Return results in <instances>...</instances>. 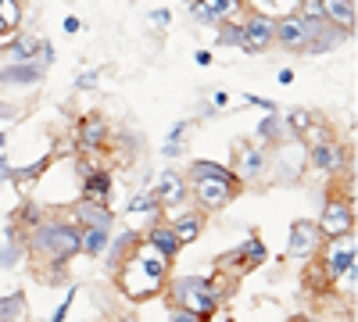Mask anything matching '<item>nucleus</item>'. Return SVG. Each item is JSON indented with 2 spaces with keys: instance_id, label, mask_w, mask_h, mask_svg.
Wrapping results in <instances>:
<instances>
[{
  "instance_id": "1",
  "label": "nucleus",
  "mask_w": 358,
  "mask_h": 322,
  "mask_svg": "<svg viewBox=\"0 0 358 322\" xmlns=\"http://www.w3.org/2000/svg\"><path fill=\"white\" fill-rule=\"evenodd\" d=\"M165 276H169V258L158 254L151 244H147V247H133L129 258L118 265V286H122L133 301L155 298L158 290L165 286Z\"/></svg>"
},
{
  "instance_id": "2",
  "label": "nucleus",
  "mask_w": 358,
  "mask_h": 322,
  "mask_svg": "<svg viewBox=\"0 0 358 322\" xmlns=\"http://www.w3.org/2000/svg\"><path fill=\"white\" fill-rule=\"evenodd\" d=\"M29 244H33V251L40 258H50L54 265H62L72 254H79V229L62 226V222H40V226H33Z\"/></svg>"
},
{
  "instance_id": "3",
  "label": "nucleus",
  "mask_w": 358,
  "mask_h": 322,
  "mask_svg": "<svg viewBox=\"0 0 358 322\" xmlns=\"http://www.w3.org/2000/svg\"><path fill=\"white\" fill-rule=\"evenodd\" d=\"M172 298H176V308H187L201 319H208L219 308V294L212 290V279H201V276H179L172 283Z\"/></svg>"
},
{
  "instance_id": "4",
  "label": "nucleus",
  "mask_w": 358,
  "mask_h": 322,
  "mask_svg": "<svg viewBox=\"0 0 358 322\" xmlns=\"http://www.w3.org/2000/svg\"><path fill=\"white\" fill-rule=\"evenodd\" d=\"M355 254H358V247H355L351 233H344V237H334V244L326 247V261H322L326 279H341L344 272H351V269H355Z\"/></svg>"
},
{
  "instance_id": "5",
  "label": "nucleus",
  "mask_w": 358,
  "mask_h": 322,
  "mask_svg": "<svg viewBox=\"0 0 358 322\" xmlns=\"http://www.w3.org/2000/svg\"><path fill=\"white\" fill-rule=\"evenodd\" d=\"M355 229V204L351 200H330L326 204V212L319 219V233L322 237H344V233Z\"/></svg>"
},
{
  "instance_id": "6",
  "label": "nucleus",
  "mask_w": 358,
  "mask_h": 322,
  "mask_svg": "<svg viewBox=\"0 0 358 322\" xmlns=\"http://www.w3.org/2000/svg\"><path fill=\"white\" fill-rule=\"evenodd\" d=\"M273 33H276V18H268V15H255L241 25V47L248 54H258L265 50L268 43H273Z\"/></svg>"
},
{
  "instance_id": "7",
  "label": "nucleus",
  "mask_w": 358,
  "mask_h": 322,
  "mask_svg": "<svg viewBox=\"0 0 358 322\" xmlns=\"http://www.w3.org/2000/svg\"><path fill=\"white\" fill-rule=\"evenodd\" d=\"M319 240H322L319 226H315V222H308V219H297V222L290 226L287 251H290L294 258H312V254H319Z\"/></svg>"
},
{
  "instance_id": "8",
  "label": "nucleus",
  "mask_w": 358,
  "mask_h": 322,
  "mask_svg": "<svg viewBox=\"0 0 358 322\" xmlns=\"http://www.w3.org/2000/svg\"><path fill=\"white\" fill-rule=\"evenodd\" d=\"M236 183H222V180H194V197L201 200V208H226V204L236 197Z\"/></svg>"
},
{
  "instance_id": "9",
  "label": "nucleus",
  "mask_w": 358,
  "mask_h": 322,
  "mask_svg": "<svg viewBox=\"0 0 358 322\" xmlns=\"http://www.w3.org/2000/svg\"><path fill=\"white\" fill-rule=\"evenodd\" d=\"M273 43L287 47V50H305L308 47V25L297 18V15H287L276 22V33H273Z\"/></svg>"
},
{
  "instance_id": "10",
  "label": "nucleus",
  "mask_w": 358,
  "mask_h": 322,
  "mask_svg": "<svg viewBox=\"0 0 358 322\" xmlns=\"http://www.w3.org/2000/svg\"><path fill=\"white\" fill-rule=\"evenodd\" d=\"M43 79V65L36 61H11L0 68V86H29Z\"/></svg>"
},
{
  "instance_id": "11",
  "label": "nucleus",
  "mask_w": 358,
  "mask_h": 322,
  "mask_svg": "<svg viewBox=\"0 0 358 322\" xmlns=\"http://www.w3.org/2000/svg\"><path fill=\"white\" fill-rule=\"evenodd\" d=\"M322 15H326V22H330V25H337L341 29V33H355V0H322Z\"/></svg>"
},
{
  "instance_id": "12",
  "label": "nucleus",
  "mask_w": 358,
  "mask_h": 322,
  "mask_svg": "<svg viewBox=\"0 0 358 322\" xmlns=\"http://www.w3.org/2000/svg\"><path fill=\"white\" fill-rule=\"evenodd\" d=\"M229 261H241V269L248 272V269H255V265H262V261H265V244L262 240H244L236 251L222 254L219 265H229Z\"/></svg>"
},
{
  "instance_id": "13",
  "label": "nucleus",
  "mask_w": 358,
  "mask_h": 322,
  "mask_svg": "<svg viewBox=\"0 0 358 322\" xmlns=\"http://www.w3.org/2000/svg\"><path fill=\"white\" fill-rule=\"evenodd\" d=\"M236 8H241V0H197L190 11L197 22H226Z\"/></svg>"
},
{
  "instance_id": "14",
  "label": "nucleus",
  "mask_w": 358,
  "mask_h": 322,
  "mask_svg": "<svg viewBox=\"0 0 358 322\" xmlns=\"http://www.w3.org/2000/svg\"><path fill=\"white\" fill-rule=\"evenodd\" d=\"M151 193H155V200H158V208H172V204H179V200L187 197V186H183V180H179L176 172H165L162 183H158Z\"/></svg>"
},
{
  "instance_id": "15",
  "label": "nucleus",
  "mask_w": 358,
  "mask_h": 322,
  "mask_svg": "<svg viewBox=\"0 0 358 322\" xmlns=\"http://www.w3.org/2000/svg\"><path fill=\"white\" fill-rule=\"evenodd\" d=\"M308 158L319 172H341L344 168V151L337 147V143H315V147L308 151Z\"/></svg>"
},
{
  "instance_id": "16",
  "label": "nucleus",
  "mask_w": 358,
  "mask_h": 322,
  "mask_svg": "<svg viewBox=\"0 0 358 322\" xmlns=\"http://www.w3.org/2000/svg\"><path fill=\"white\" fill-rule=\"evenodd\" d=\"M236 175H241V180H255V175L265 168V151L262 147H251V143H241V147H236Z\"/></svg>"
},
{
  "instance_id": "17",
  "label": "nucleus",
  "mask_w": 358,
  "mask_h": 322,
  "mask_svg": "<svg viewBox=\"0 0 358 322\" xmlns=\"http://www.w3.org/2000/svg\"><path fill=\"white\" fill-rule=\"evenodd\" d=\"M76 215H79L83 229H108L111 226V212L104 208V204H97V200H83L76 208Z\"/></svg>"
},
{
  "instance_id": "18",
  "label": "nucleus",
  "mask_w": 358,
  "mask_h": 322,
  "mask_svg": "<svg viewBox=\"0 0 358 322\" xmlns=\"http://www.w3.org/2000/svg\"><path fill=\"white\" fill-rule=\"evenodd\" d=\"M79 143L86 151H97L101 143H108V126L104 119H97V115H90V119L79 122Z\"/></svg>"
},
{
  "instance_id": "19",
  "label": "nucleus",
  "mask_w": 358,
  "mask_h": 322,
  "mask_svg": "<svg viewBox=\"0 0 358 322\" xmlns=\"http://www.w3.org/2000/svg\"><path fill=\"white\" fill-rule=\"evenodd\" d=\"M201 229H204V215L201 212H187V215H179L172 222V233H176L179 244H194L201 237Z\"/></svg>"
},
{
  "instance_id": "20",
  "label": "nucleus",
  "mask_w": 358,
  "mask_h": 322,
  "mask_svg": "<svg viewBox=\"0 0 358 322\" xmlns=\"http://www.w3.org/2000/svg\"><path fill=\"white\" fill-rule=\"evenodd\" d=\"M36 54H43V43L33 36H18L15 43L4 47V61H36Z\"/></svg>"
},
{
  "instance_id": "21",
  "label": "nucleus",
  "mask_w": 358,
  "mask_h": 322,
  "mask_svg": "<svg viewBox=\"0 0 358 322\" xmlns=\"http://www.w3.org/2000/svg\"><path fill=\"white\" fill-rule=\"evenodd\" d=\"M108 193H111V175H108V172H86L83 200H97V204H104Z\"/></svg>"
},
{
  "instance_id": "22",
  "label": "nucleus",
  "mask_w": 358,
  "mask_h": 322,
  "mask_svg": "<svg viewBox=\"0 0 358 322\" xmlns=\"http://www.w3.org/2000/svg\"><path fill=\"white\" fill-rule=\"evenodd\" d=\"M147 244H151L158 254H165V258H176V251L183 247L176 240V233H172V226H155L151 233H147Z\"/></svg>"
},
{
  "instance_id": "23",
  "label": "nucleus",
  "mask_w": 358,
  "mask_h": 322,
  "mask_svg": "<svg viewBox=\"0 0 358 322\" xmlns=\"http://www.w3.org/2000/svg\"><path fill=\"white\" fill-rule=\"evenodd\" d=\"M190 180H222V183H236V172L215 165V161H194L190 165Z\"/></svg>"
},
{
  "instance_id": "24",
  "label": "nucleus",
  "mask_w": 358,
  "mask_h": 322,
  "mask_svg": "<svg viewBox=\"0 0 358 322\" xmlns=\"http://www.w3.org/2000/svg\"><path fill=\"white\" fill-rule=\"evenodd\" d=\"M108 244H111V240H108V229H83V233H79V251L94 254V258L104 254Z\"/></svg>"
},
{
  "instance_id": "25",
  "label": "nucleus",
  "mask_w": 358,
  "mask_h": 322,
  "mask_svg": "<svg viewBox=\"0 0 358 322\" xmlns=\"http://www.w3.org/2000/svg\"><path fill=\"white\" fill-rule=\"evenodd\" d=\"M47 165H50V161H47V158H40V161H36L33 168H22V172H8V175L15 180V186H18V190H33V183H36L40 175L47 172Z\"/></svg>"
},
{
  "instance_id": "26",
  "label": "nucleus",
  "mask_w": 358,
  "mask_h": 322,
  "mask_svg": "<svg viewBox=\"0 0 358 322\" xmlns=\"http://www.w3.org/2000/svg\"><path fill=\"white\" fill-rule=\"evenodd\" d=\"M297 18L308 25V33H312V29H319V25L326 22V15H322V0H301V8H297Z\"/></svg>"
},
{
  "instance_id": "27",
  "label": "nucleus",
  "mask_w": 358,
  "mask_h": 322,
  "mask_svg": "<svg viewBox=\"0 0 358 322\" xmlns=\"http://www.w3.org/2000/svg\"><path fill=\"white\" fill-rule=\"evenodd\" d=\"M0 322H25V301L22 294H11L0 301Z\"/></svg>"
},
{
  "instance_id": "28",
  "label": "nucleus",
  "mask_w": 358,
  "mask_h": 322,
  "mask_svg": "<svg viewBox=\"0 0 358 322\" xmlns=\"http://www.w3.org/2000/svg\"><path fill=\"white\" fill-rule=\"evenodd\" d=\"M287 129H294V133H308V129H315V119H312V111H290L287 115Z\"/></svg>"
},
{
  "instance_id": "29",
  "label": "nucleus",
  "mask_w": 358,
  "mask_h": 322,
  "mask_svg": "<svg viewBox=\"0 0 358 322\" xmlns=\"http://www.w3.org/2000/svg\"><path fill=\"white\" fill-rule=\"evenodd\" d=\"M280 126H283V122H280V115H276V111H268V119L258 126V140H280V136H283Z\"/></svg>"
},
{
  "instance_id": "30",
  "label": "nucleus",
  "mask_w": 358,
  "mask_h": 322,
  "mask_svg": "<svg viewBox=\"0 0 358 322\" xmlns=\"http://www.w3.org/2000/svg\"><path fill=\"white\" fill-rule=\"evenodd\" d=\"M190 133V122H179L176 129H172V136H169V143H165V158H172V154H179L183 151V136Z\"/></svg>"
},
{
  "instance_id": "31",
  "label": "nucleus",
  "mask_w": 358,
  "mask_h": 322,
  "mask_svg": "<svg viewBox=\"0 0 358 322\" xmlns=\"http://www.w3.org/2000/svg\"><path fill=\"white\" fill-rule=\"evenodd\" d=\"M140 212H158V200H155L151 190H147V193H136V197L129 200V215H140Z\"/></svg>"
},
{
  "instance_id": "32",
  "label": "nucleus",
  "mask_w": 358,
  "mask_h": 322,
  "mask_svg": "<svg viewBox=\"0 0 358 322\" xmlns=\"http://www.w3.org/2000/svg\"><path fill=\"white\" fill-rule=\"evenodd\" d=\"M0 18H4L8 29H15L22 22V11H18V0H0Z\"/></svg>"
},
{
  "instance_id": "33",
  "label": "nucleus",
  "mask_w": 358,
  "mask_h": 322,
  "mask_svg": "<svg viewBox=\"0 0 358 322\" xmlns=\"http://www.w3.org/2000/svg\"><path fill=\"white\" fill-rule=\"evenodd\" d=\"M219 43H222V47H241V25H222Z\"/></svg>"
},
{
  "instance_id": "34",
  "label": "nucleus",
  "mask_w": 358,
  "mask_h": 322,
  "mask_svg": "<svg viewBox=\"0 0 358 322\" xmlns=\"http://www.w3.org/2000/svg\"><path fill=\"white\" fill-rule=\"evenodd\" d=\"M72 301H76V290H69V298L57 305V312L50 315V322H65V315H69V308H72Z\"/></svg>"
},
{
  "instance_id": "35",
  "label": "nucleus",
  "mask_w": 358,
  "mask_h": 322,
  "mask_svg": "<svg viewBox=\"0 0 358 322\" xmlns=\"http://www.w3.org/2000/svg\"><path fill=\"white\" fill-rule=\"evenodd\" d=\"M169 322H204V319H201V315H194V312H187V308H172Z\"/></svg>"
},
{
  "instance_id": "36",
  "label": "nucleus",
  "mask_w": 358,
  "mask_h": 322,
  "mask_svg": "<svg viewBox=\"0 0 358 322\" xmlns=\"http://www.w3.org/2000/svg\"><path fill=\"white\" fill-rule=\"evenodd\" d=\"M18 222H25V226H40V212H36V208H22V212H18Z\"/></svg>"
},
{
  "instance_id": "37",
  "label": "nucleus",
  "mask_w": 358,
  "mask_h": 322,
  "mask_svg": "<svg viewBox=\"0 0 358 322\" xmlns=\"http://www.w3.org/2000/svg\"><path fill=\"white\" fill-rule=\"evenodd\" d=\"M169 18H172V11H169V8H158V11L151 15V22H155V25H169Z\"/></svg>"
},
{
  "instance_id": "38",
  "label": "nucleus",
  "mask_w": 358,
  "mask_h": 322,
  "mask_svg": "<svg viewBox=\"0 0 358 322\" xmlns=\"http://www.w3.org/2000/svg\"><path fill=\"white\" fill-rule=\"evenodd\" d=\"M194 61H197V65H212V54H208V50H197Z\"/></svg>"
},
{
  "instance_id": "39",
  "label": "nucleus",
  "mask_w": 358,
  "mask_h": 322,
  "mask_svg": "<svg viewBox=\"0 0 358 322\" xmlns=\"http://www.w3.org/2000/svg\"><path fill=\"white\" fill-rule=\"evenodd\" d=\"M65 33H79V18H65Z\"/></svg>"
},
{
  "instance_id": "40",
  "label": "nucleus",
  "mask_w": 358,
  "mask_h": 322,
  "mask_svg": "<svg viewBox=\"0 0 358 322\" xmlns=\"http://www.w3.org/2000/svg\"><path fill=\"white\" fill-rule=\"evenodd\" d=\"M212 104H215V108H226V104H229V97H226V94H215V101H212Z\"/></svg>"
},
{
  "instance_id": "41",
  "label": "nucleus",
  "mask_w": 358,
  "mask_h": 322,
  "mask_svg": "<svg viewBox=\"0 0 358 322\" xmlns=\"http://www.w3.org/2000/svg\"><path fill=\"white\" fill-rule=\"evenodd\" d=\"M8 172H11V168H8V161H4V158H0V175H8Z\"/></svg>"
},
{
  "instance_id": "42",
  "label": "nucleus",
  "mask_w": 358,
  "mask_h": 322,
  "mask_svg": "<svg viewBox=\"0 0 358 322\" xmlns=\"http://www.w3.org/2000/svg\"><path fill=\"white\" fill-rule=\"evenodd\" d=\"M4 33H11V29L4 25V18H0V36H4Z\"/></svg>"
},
{
  "instance_id": "43",
  "label": "nucleus",
  "mask_w": 358,
  "mask_h": 322,
  "mask_svg": "<svg viewBox=\"0 0 358 322\" xmlns=\"http://www.w3.org/2000/svg\"><path fill=\"white\" fill-rule=\"evenodd\" d=\"M4 143H8V133H4V129H0V147H4Z\"/></svg>"
},
{
  "instance_id": "44",
  "label": "nucleus",
  "mask_w": 358,
  "mask_h": 322,
  "mask_svg": "<svg viewBox=\"0 0 358 322\" xmlns=\"http://www.w3.org/2000/svg\"><path fill=\"white\" fill-rule=\"evenodd\" d=\"M122 322H136V319H122Z\"/></svg>"
},
{
  "instance_id": "45",
  "label": "nucleus",
  "mask_w": 358,
  "mask_h": 322,
  "mask_svg": "<svg viewBox=\"0 0 358 322\" xmlns=\"http://www.w3.org/2000/svg\"><path fill=\"white\" fill-rule=\"evenodd\" d=\"M297 322H301V319H297Z\"/></svg>"
}]
</instances>
